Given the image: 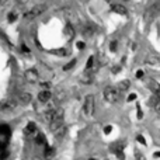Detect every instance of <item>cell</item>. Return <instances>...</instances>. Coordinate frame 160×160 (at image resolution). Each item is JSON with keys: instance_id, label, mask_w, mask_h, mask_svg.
Here are the masks:
<instances>
[{"instance_id": "obj_1", "label": "cell", "mask_w": 160, "mask_h": 160, "mask_svg": "<svg viewBox=\"0 0 160 160\" xmlns=\"http://www.w3.org/2000/svg\"><path fill=\"white\" fill-rule=\"evenodd\" d=\"M119 93L121 91L118 90L117 87H112V86H108L104 89L103 91V94H104V100L107 103H110V104H114V103H117L119 100Z\"/></svg>"}, {"instance_id": "obj_2", "label": "cell", "mask_w": 160, "mask_h": 160, "mask_svg": "<svg viewBox=\"0 0 160 160\" xmlns=\"http://www.w3.org/2000/svg\"><path fill=\"white\" fill-rule=\"evenodd\" d=\"M94 105H96L94 96H93V94L86 96L84 103H83V114H84L86 117H91V115L94 114Z\"/></svg>"}, {"instance_id": "obj_3", "label": "cell", "mask_w": 160, "mask_h": 160, "mask_svg": "<svg viewBox=\"0 0 160 160\" xmlns=\"http://www.w3.org/2000/svg\"><path fill=\"white\" fill-rule=\"evenodd\" d=\"M47 10H48V6L47 4H37V6H34L30 11L24 13V18H27V20H32V18H35V17L44 14Z\"/></svg>"}, {"instance_id": "obj_4", "label": "cell", "mask_w": 160, "mask_h": 160, "mask_svg": "<svg viewBox=\"0 0 160 160\" xmlns=\"http://www.w3.org/2000/svg\"><path fill=\"white\" fill-rule=\"evenodd\" d=\"M159 11H160V1H156V3H153L150 7H148L146 11H145V18H146V21H152V20L159 14Z\"/></svg>"}, {"instance_id": "obj_5", "label": "cell", "mask_w": 160, "mask_h": 160, "mask_svg": "<svg viewBox=\"0 0 160 160\" xmlns=\"http://www.w3.org/2000/svg\"><path fill=\"white\" fill-rule=\"evenodd\" d=\"M24 77H25V80L28 81V83H35V81H38V77H39V75H38V70L37 69L31 68V69H27L25 70Z\"/></svg>"}, {"instance_id": "obj_6", "label": "cell", "mask_w": 160, "mask_h": 160, "mask_svg": "<svg viewBox=\"0 0 160 160\" xmlns=\"http://www.w3.org/2000/svg\"><path fill=\"white\" fill-rule=\"evenodd\" d=\"M145 63L149 66H160V56L157 53H148L145 58Z\"/></svg>"}, {"instance_id": "obj_7", "label": "cell", "mask_w": 160, "mask_h": 160, "mask_svg": "<svg viewBox=\"0 0 160 160\" xmlns=\"http://www.w3.org/2000/svg\"><path fill=\"white\" fill-rule=\"evenodd\" d=\"M24 135L25 136H32V135H37L38 133V129H37V125L34 122H28L25 125V128H24Z\"/></svg>"}, {"instance_id": "obj_8", "label": "cell", "mask_w": 160, "mask_h": 160, "mask_svg": "<svg viewBox=\"0 0 160 160\" xmlns=\"http://www.w3.org/2000/svg\"><path fill=\"white\" fill-rule=\"evenodd\" d=\"M51 97H52V93L49 90H41L38 93V101L45 104V103H48L51 100Z\"/></svg>"}, {"instance_id": "obj_9", "label": "cell", "mask_w": 160, "mask_h": 160, "mask_svg": "<svg viewBox=\"0 0 160 160\" xmlns=\"http://www.w3.org/2000/svg\"><path fill=\"white\" fill-rule=\"evenodd\" d=\"M31 100H32V96L28 93V91H21V93L18 94V101L21 103V104H24V105L30 104Z\"/></svg>"}, {"instance_id": "obj_10", "label": "cell", "mask_w": 160, "mask_h": 160, "mask_svg": "<svg viewBox=\"0 0 160 160\" xmlns=\"http://www.w3.org/2000/svg\"><path fill=\"white\" fill-rule=\"evenodd\" d=\"M17 107V103L13 100V98H9V100H3V111H13Z\"/></svg>"}, {"instance_id": "obj_11", "label": "cell", "mask_w": 160, "mask_h": 160, "mask_svg": "<svg viewBox=\"0 0 160 160\" xmlns=\"http://www.w3.org/2000/svg\"><path fill=\"white\" fill-rule=\"evenodd\" d=\"M111 10L114 11V13H117V14H121V16H127V14H128L127 7L122 4H111Z\"/></svg>"}, {"instance_id": "obj_12", "label": "cell", "mask_w": 160, "mask_h": 160, "mask_svg": "<svg viewBox=\"0 0 160 160\" xmlns=\"http://www.w3.org/2000/svg\"><path fill=\"white\" fill-rule=\"evenodd\" d=\"M55 148H52V146H45V150H44V159L45 160H51L55 157Z\"/></svg>"}, {"instance_id": "obj_13", "label": "cell", "mask_w": 160, "mask_h": 160, "mask_svg": "<svg viewBox=\"0 0 160 160\" xmlns=\"http://www.w3.org/2000/svg\"><path fill=\"white\" fill-rule=\"evenodd\" d=\"M148 87H149L150 90L153 91L155 94H160V84L153 79H149L148 80Z\"/></svg>"}, {"instance_id": "obj_14", "label": "cell", "mask_w": 160, "mask_h": 160, "mask_svg": "<svg viewBox=\"0 0 160 160\" xmlns=\"http://www.w3.org/2000/svg\"><path fill=\"white\" fill-rule=\"evenodd\" d=\"M80 81L83 84H90L91 81H93V73L91 72H84L83 75L80 76Z\"/></svg>"}, {"instance_id": "obj_15", "label": "cell", "mask_w": 160, "mask_h": 160, "mask_svg": "<svg viewBox=\"0 0 160 160\" xmlns=\"http://www.w3.org/2000/svg\"><path fill=\"white\" fill-rule=\"evenodd\" d=\"M56 110V108H55ZM55 110H47V111L42 114V121H45L47 124H51L53 119V112H55Z\"/></svg>"}, {"instance_id": "obj_16", "label": "cell", "mask_w": 160, "mask_h": 160, "mask_svg": "<svg viewBox=\"0 0 160 160\" xmlns=\"http://www.w3.org/2000/svg\"><path fill=\"white\" fill-rule=\"evenodd\" d=\"M129 87H131V81H129V80H121L117 84V89L119 91H127Z\"/></svg>"}, {"instance_id": "obj_17", "label": "cell", "mask_w": 160, "mask_h": 160, "mask_svg": "<svg viewBox=\"0 0 160 160\" xmlns=\"http://www.w3.org/2000/svg\"><path fill=\"white\" fill-rule=\"evenodd\" d=\"M65 133H66V125L63 124L62 127H59V128L56 129L55 132H53V135H55V136H56L58 139H62L65 136Z\"/></svg>"}, {"instance_id": "obj_18", "label": "cell", "mask_w": 160, "mask_h": 160, "mask_svg": "<svg viewBox=\"0 0 160 160\" xmlns=\"http://www.w3.org/2000/svg\"><path fill=\"white\" fill-rule=\"evenodd\" d=\"M35 142L38 145H44V146H47V139L44 136L42 133H37V136H35Z\"/></svg>"}, {"instance_id": "obj_19", "label": "cell", "mask_w": 160, "mask_h": 160, "mask_svg": "<svg viewBox=\"0 0 160 160\" xmlns=\"http://www.w3.org/2000/svg\"><path fill=\"white\" fill-rule=\"evenodd\" d=\"M18 18V13L17 11H10L9 14H7V21L9 23H14Z\"/></svg>"}, {"instance_id": "obj_20", "label": "cell", "mask_w": 160, "mask_h": 160, "mask_svg": "<svg viewBox=\"0 0 160 160\" xmlns=\"http://www.w3.org/2000/svg\"><path fill=\"white\" fill-rule=\"evenodd\" d=\"M94 66V56H90L87 59V63H86V72H91Z\"/></svg>"}, {"instance_id": "obj_21", "label": "cell", "mask_w": 160, "mask_h": 160, "mask_svg": "<svg viewBox=\"0 0 160 160\" xmlns=\"http://www.w3.org/2000/svg\"><path fill=\"white\" fill-rule=\"evenodd\" d=\"M52 53H55V55H59V56H66L68 55V49L66 48H59V49H55V51H52Z\"/></svg>"}, {"instance_id": "obj_22", "label": "cell", "mask_w": 160, "mask_h": 160, "mask_svg": "<svg viewBox=\"0 0 160 160\" xmlns=\"http://www.w3.org/2000/svg\"><path fill=\"white\" fill-rule=\"evenodd\" d=\"M65 32L69 35V37H73V34H75V30H73V27L70 25V24H68L66 25V30H65Z\"/></svg>"}, {"instance_id": "obj_23", "label": "cell", "mask_w": 160, "mask_h": 160, "mask_svg": "<svg viewBox=\"0 0 160 160\" xmlns=\"http://www.w3.org/2000/svg\"><path fill=\"white\" fill-rule=\"evenodd\" d=\"M75 65H76V59H72L69 63L65 65V66H63V70H70L72 68H73V66H75Z\"/></svg>"}, {"instance_id": "obj_24", "label": "cell", "mask_w": 160, "mask_h": 160, "mask_svg": "<svg viewBox=\"0 0 160 160\" xmlns=\"http://www.w3.org/2000/svg\"><path fill=\"white\" fill-rule=\"evenodd\" d=\"M93 32H94V28H93V27H89V25L83 30V34H84V35H91Z\"/></svg>"}, {"instance_id": "obj_25", "label": "cell", "mask_w": 160, "mask_h": 160, "mask_svg": "<svg viewBox=\"0 0 160 160\" xmlns=\"http://www.w3.org/2000/svg\"><path fill=\"white\" fill-rule=\"evenodd\" d=\"M49 87H51V83L49 81H42L41 83V89L42 90H49Z\"/></svg>"}, {"instance_id": "obj_26", "label": "cell", "mask_w": 160, "mask_h": 160, "mask_svg": "<svg viewBox=\"0 0 160 160\" xmlns=\"http://www.w3.org/2000/svg\"><path fill=\"white\" fill-rule=\"evenodd\" d=\"M117 47H118L117 41H112V42L110 44V49H111L112 52H115V51H117Z\"/></svg>"}, {"instance_id": "obj_27", "label": "cell", "mask_w": 160, "mask_h": 160, "mask_svg": "<svg viewBox=\"0 0 160 160\" xmlns=\"http://www.w3.org/2000/svg\"><path fill=\"white\" fill-rule=\"evenodd\" d=\"M136 140H138L139 143L146 145V140H145V138H143V136H142V135H138V136H136Z\"/></svg>"}, {"instance_id": "obj_28", "label": "cell", "mask_w": 160, "mask_h": 160, "mask_svg": "<svg viewBox=\"0 0 160 160\" xmlns=\"http://www.w3.org/2000/svg\"><path fill=\"white\" fill-rule=\"evenodd\" d=\"M111 131H112V127H111V125H107L105 128H104V133H107V135L111 132Z\"/></svg>"}, {"instance_id": "obj_29", "label": "cell", "mask_w": 160, "mask_h": 160, "mask_svg": "<svg viewBox=\"0 0 160 160\" xmlns=\"http://www.w3.org/2000/svg\"><path fill=\"white\" fill-rule=\"evenodd\" d=\"M16 3L18 6H24V4H27V3H28V0H16Z\"/></svg>"}, {"instance_id": "obj_30", "label": "cell", "mask_w": 160, "mask_h": 160, "mask_svg": "<svg viewBox=\"0 0 160 160\" xmlns=\"http://www.w3.org/2000/svg\"><path fill=\"white\" fill-rule=\"evenodd\" d=\"M133 100H136V94H129L128 96V101H133Z\"/></svg>"}, {"instance_id": "obj_31", "label": "cell", "mask_w": 160, "mask_h": 160, "mask_svg": "<svg viewBox=\"0 0 160 160\" xmlns=\"http://www.w3.org/2000/svg\"><path fill=\"white\" fill-rule=\"evenodd\" d=\"M136 77H138V79H142V77H143V70H138V72H136Z\"/></svg>"}, {"instance_id": "obj_32", "label": "cell", "mask_w": 160, "mask_h": 160, "mask_svg": "<svg viewBox=\"0 0 160 160\" xmlns=\"http://www.w3.org/2000/svg\"><path fill=\"white\" fill-rule=\"evenodd\" d=\"M155 110H156V111H157V112H159V114H160V98H159V101H157V103H156V104H155Z\"/></svg>"}, {"instance_id": "obj_33", "label": "cell", "mask_w": 160, "mask_h": 160, "mask_svg": "<svg viewBox=\"0 0 160 160\" xmlns=\"http://www.w3.org/2000/svg\"><path fill=\"white\" fill-rule=\"evenodd\" d=\"M7 156H9V152H3V153L0 155V160H4Z\"/></svg>"}, {"instance_id": "obj_34", "label": "cell", "mask_w": 160, "mask_h": 160, "mask_svg": "<svg viewBox=\"0 0 160 160\" xmlns=\"http://www.w3.org/2000/svg\"><path fill=\"white\" fill-rule=\"evenodd\" d=\"M155 125H156V127H157V128L160 129V115H159V117H157V118H156V119H155Z\"/></svg>"}, {"instance_id": "obj_35", "label": "cell", "mask_w": 160, "mask_h": 160, "mask_svg": "<svg viewBox=\"0 0 160 160\" xmlns=\"http://www.w3.org/2000/svg\"><path fill=\"white\" fill-rule=\"evenodd\" d=\"M76 47H77L79 49H83V48H84V42H81V41H80V42L76 44Z\"/></svg>"}, {"instance_id": "obj_36", "label": "cell", "mask_w": 160, "mask_h": 160, "mask_svg": "<svg viewBox=\"0 0 160 160\" xmlns=\"http://www.w3.org/2000/svg\"><path fill=\"white\" fill-rule=\"evenodd\" d=\"M142 117H143V114H142V111H140V108H139V107H138V118H139V119H140V118H142Z\"/></svg>"}, {"instance_id": "obj_37", "label": "cell", "mask_w": 160, "mask_h": 160, "mask_svg": "<svg viewBox=\"0 0 160 160\" xmlns=\"http://www.w3.org/2000/svg\"><path fill=\"white\" fill-rule=\"evenodd\" d=\"M153 157H156V159H160V150H159V152H155V153H153Z\"/></svg>"}, {"instance_id": "obj_38", "label": "cell", "mask_w": 160, "mask_h": 160, "mask_svg": "<svg viewBox=\"0 0 160 160\" xmlns=\"http://www.w3.org/2000/svg\"><path fill=\"white\" fill-rule=\"evenodd\" d=\"M135 156H136V160H142V155H140V153H138V152H136V153H135Z\"/></svg>"}, {"instance_id": "obj_39", "label": "cell", "mask_w": 160, "mask_h": 160, "mask_svg": "<svg viewBox=\"0 0 160 160\" xmlns=\"http://www.w3.org/2000/svg\"><path fill=\"white\" fill-rule=\"evenodd\" d=\"M7 4V0H0V6H6Z\"/></svg>"}, {"instance_id": "obj_40", "label": "cell", "mask_w": 160, "mask_h": 160, "mask_svg": "<svg viewBox=\"0 0 160 160\" xmlns=\"http://www.w3.org/2000/svg\"><path fill=\"white\" fill-rule=\"evenodd\" d=\"M0 111H3V100L0 101Z\"/></svg>"}, {"instance_id": "obj_41", "label": "cell", "mask_w": 160, "mask_h": 160, "mask_svg": "<svg viewBox=\"0 0 160 160\" xmlns=\"http://www.w3.org/2000/svg\"><path fill=\"white\" fill-rule=\"evenodd\" d=\"M32 160H42V159H39V157H37V156H35V157H32Z\"/></svg>"}, {"instance_id": "obj_42", "label": "cell", "mask_w": 160, "mask_h": 160, "mask_svg": "<svg viewBox=\"0 0 160 160\" xmlns=\"http://www.w3.org/2000/svg\"><path fill=\"white\" fill-rule=\"evenodd\" d=\"M89 160H96V159H89Z\"/></svg>"}]
</instances>
